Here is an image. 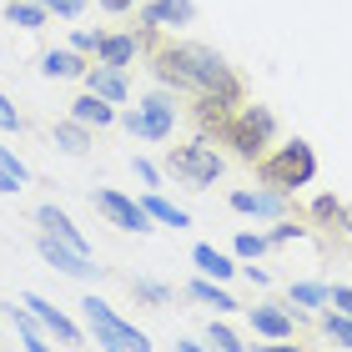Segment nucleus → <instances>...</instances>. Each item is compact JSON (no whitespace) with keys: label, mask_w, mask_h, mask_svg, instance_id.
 Masks as SVG:
<instances>
[{"label":"nucleus","mask_w":352,"mask_h":352,"mask_svg":"<svg viewBox=\"0 0 352 352\" xmlns=\"http://www.w3.org/2000/svg\"><path fill=\"white\" fill-rule=\"evenodd\" d=\"M141 51H151V71L166 86L186 91V96H227L242 101V81L232 76V66L221 60L212 45H191V41H166L162 25L141 30Z\"/></svg>","instance_id":"1"},{"label":"nucleus","mask_w":352,"mask_h":352,"mask_svg":"<svg viewBox=\"0 0 352 352\" xmlns=\"http://www.w3.org/2000/svg\"><path fill=\"white\" fill-rule=\"evenodd\" d=\"M252 166H257V182H262V186L287 191V197H292L297 186H307L312 176H317V156H312L307 141H287V146H277V151L257 156Z\"/></svg>","instance_id":"2"},{"label":"nucleus","mask_w":352,"mask_h":352,"mask_svg":"<svg viewBox=\"0 0 352 352\" xmlns=\"http://www.w3.org/2000/svg\"><path fill=\"white\" fill-rule=\"evenodd\" d=\"M272 136H277V121H272V111L267 106H236L232 116H227V126H221V146H232L242 162H257V156H267V146H272Z\"/></svg>","instance_id":"3"},{"label":"nucleus","mask_w":352,"mask_h":352,"mask_svg":"<svg viewBox=\"0 0 352 352\" xmlns=\"http://www.w3.org/2000/svg\"><path fill=\"white\" fill-rule=\"evenodd\" d=\"M81 312H86V327H91L96 347H106V352H151V338H146V332L131 327V322H121V317L111 312L101 297H86Z\"/></svg>","instance_id":"4"},{"label":"nucleus","mask_w":352,"mask_h":352,"mask_svg":"<svg viewBox=\"0 0 352 352\" xmlns=\"http://www.w3.org/2000/svg\"><path fill=\"white\" fill-rule=\"evenodd\" d=\"M166 171L176 176V182H186V186H212L221 176V151L212 146V141H186V146L166 151Z\"/></svg>","instance_id":"5"},{"label":"nucleus","mask_w":352,"mask_h":352,"mask_svg":"<svg viewBox=\"0 0 352 352\" xmlns=\"http://www.w3.org/2000/svg\"><path fill=\"white\" fill-rule=\"evenodd\" d=\"M91 206L111 221V227H121V232H151V227H146V221H151L146 206L131 201V197H121V191H111V186H96V191H91Z\"/></svg>","instance_id":"6"},{"label":"nucleus","mask_w":352,"mask_h":352,"mask_svg":"<svg viewBox=\"0 0 352 352\" xmlns=\"http://www.w3.org/2000/svg\"><path fill=\"white\" fill-rule=\"evenodd\" d=\"M21 307H25L30 317H36V322H41L45 332H56V338L66 342V347H81V327H76V322H71V317L60 312V307H51L45 297H36V292H30V297H21Z\"/></svg>","instance_id":"7"},{"label":"nucleus","mask_w":352,"mask_h":352,"mask_svg":"<svg viewBox=\"0 0 352 352\" xmlns=\"http://www.w3.org/2000/svg\"><path fill=\"white\" fill-rule=\"evenodd\" d=\"M41 257L45 262H51L56 272H66V277H91V272H96V262L86 257V252H76V247H66V242H56V236L51 232H41Z\"/></svg>","instance_id":"8"},{"label":"nucleus","mask_w":352,"mask_h":352,"mask_svg":"<svg viewBox=\"0 0 352 352\" xmlns=\"http://www.w3.org/2000/svg\"><path fill=\"white\" fill-rule=\"evenodd\" d=\"M232 212H247V217H282L287 212V191H232Z\"/></svg>","instance_id":"9"},{"label":"nucleus","mask_w":352,"mask_h":352,"mask_svg":"<svg viewBox=\"0 0 352 352\" xmlns=\"http://www.w3.org/2000/svg\"><path fill=\"white\" fill-rule=\"evenodd\" d=\"M36 221H41V227H45V232L56 236V242H66V247H76V252H86V257H91V242H86L81 232H76V221H71L66 212H60L56 201H45L41 212H36Z\"/></svg>","instance_id":"10"},{"label":"nucleus","mask_w":352,"mask_h":352,"mask_svg":"<svg viewBox=\"0 0 352 352\" xmlns=\"http://www.w3.org/2000/svg\"><path fill=\"white\" fill-rule=\"evenodd\" d=\"M86 91H96L101 101H126L131 96V86H126V71H116V66H86Z\"/></svg>","instance_id":"11"},{"label":"nucleus","mask_w":352,"mask_h":352,"mask_svg":"<svg viewBox=\"0 0 352 352\" xmlns=\"http://www.w3.org/2000/svg\"><path fill=\"white\" fill-rule=\"evenodd\" d=\"M197 21V6L191 0H151L146 10H141V25H191Z\"/></svg>","instance_id":"12"},{"label":"nucleus","mask_w":352,"mask_h":352,"mask_svg":"<svg viewBox=\"0 0 352 352\" xmlns=\"http://www.w3.org/2000/svg\"><path fill=\"white\" fill-rule=\"evenodd\" d=\"M141 116L151 121V141H166L171 131H176V101L171 96H146V101H141Z\"/></svg>","instance_id":"13"},{"label":"nucleus","mask_w":352,"mask_h":352,"mask_svg":"<svg viewBox=\"0 0 352 352\" xmlns=\"http://www.w3.org/2000/svg\"><path fill=\"white\" fill-rule=\"evenodd\" d=\"M136 51H141L136 36H101V41H96V60H101V66H116V71L131 66Z\"/></svg>","instance_id":"14"},{"label":"nucleus","mask_w":352,"mask_h":352,"mask_svg":"<svg viewBox=\"0 0 352 352\" xmlns=\"http://www.w3.org/2000/svg\"><path fill=\"white\" fill-rule=\"evenodd\" d=\"M71 121H81V126H111V121H116V106L101 101L96 91H86L81 101H71Z\"/></svg>","instance_id":"15"},{"label":"nucleus","mask_w":352,"mask_h":352,"mask_svg":"<svg viewBox=\"0 0 352 352\" xmlns=\"http://www.w3.org/2000/svg\"><path fill=\"white\" fill-rule=\"evenodd\" d=\"M41 71L56 76V81H71V76H86V60H81V51H45Z\"/></svg>","instance_id":"16"},{"label":"nucleus","mask_w":352,"mask_h":352,"mask_svg":"<svg viewBox=\"0 0 352 352\" xmlns=\"http://www.w3.org/2000/svg\"><path fill=\"white\" fill-rule=\"evenodd\" d=\"M252 327L262 332V338H292V317L287 312H277V307H252Z\"/></svg>","instance_id":"17"},{"label":"nucleus","mask_w":352,"mask_h":352,"mask_svg":"<svg viewBox=\"0 0 352 352\" xmlns=\"http://www.w3.org/2000/svg\"><path fill=\"white\" fill-rule=\"evenodd\" d=\"M45 15H51V10H45L41 0H10V6H6V21L21 25V30H41Z\"/></svg>","instance_id":"18"},{"label":"nucleus","mask_w":352,"mask_h":352,"mask_svg":"<svg viewBox=\"0 0 352 352\" xmlns=\"http://www.w3.org/2000/svg\"><path fill=\"white\" fill-rule=\"evenodd\" d=\"M191 262H197L201 272H206V277H217V282H227L232 277V257H227V252H217V247H197V252H191Z\"/></svg>","instance_id":"19"},{"label":"nucleus","mask_w":352,"mask_h":352,"mask_svg":"<svg viewBox=\"0 0 352 352\" xmlns=\"http://www.w3.org/2000/svg\"><path fill=\"white\" fill-rule=\"evenodd\" d=\"M56 146L71 151V156H86V151H91V131H86L81 121H60V126H56Z\"/></svg>","instance_id":"20"},{"label":"nucleus","mask_w":352,"mask_h":352,"mask_svg":"<svg viewBox=\"0 0 352 352\" xmlns=\"http://www.w3.org/2000/svg\"><path fill=\"white\" fill-rule=\"evenodd\" d=\"M186 297H197L201 307H217V312H236V297H227L217 282H191V287H186Z\"/></svg>","instance_id":"21"},{"label":"nucleus","mask_w":352,"mask_h":352,"mask_svg":"<svg viewBox=\"0 0 352 352\" xmlns=\"http://www.w3.org/2000/svg\"><path fill=\"white\" fill-rule=\"evenodd\" d=\"M141 206H146V217H156V221H166V227H191V217L182 212V206H171L166 197H156V191H151V197L141 201Z\"/></svg>","instance_id":"22"},{"label":"nucleus","mask_w":352,"mask_h":352,"mask_svg":"<svg viewBox=\"0 0 352 352\" xmlns=\"http://www.w3.org/2000/svg\"><path fill=\"white\" fill-rule=\"evenodd\" d=\"M292 307H302V312L327 307V287H317V282H292Z\"/></svg>","instance_id":"23"},{"label":"nucleus","mask_w":352,"mask_h":352,"mask_svg":"<svg viewBox=\"0 0 352 352\" xmlns=\"http://www.w3.org/2000/svg\"><path fill=\"white\" fill-rule=\"evenodd\" d=\"M10 322H15V332L25 338L30 352H51V347H45V338H41V322H36L30 312H15V307H10Z\"/></svg>","instance_id":"24"},{"label":"nucleus","mask_w":352,"mask_h":352,"mask_svg":"<svg viewBox=\"0 0 352 352\" xmlns=\"http://www.w3.org/2000/svg\"><path fill=\"white\" fill-rule=\"evenodd\" d=\"M206 342H212L217 352H247V347H242V338H236L232 327H221V322H212V327H206Z\"/></svg>","instance_id":"25"},{"label":"nucleus","mask_w":352,"mask_h":352,"mask_svg":"<svg viewBox=\"0 0 352 352\" xmlns=\"http://www.w3.org/2000/svg\"><path fill=\"white\" fill-rule=\"evenodd\" d=\"M327 338L338 342V347H352V317H342V312H327Z\"/></svg>","instance_id":"26"},{"label":"nucleus","mask_w":352,"mask_h":352,"mask_svg":"<svg viewBox=\"0 0 352 352\" xmlns=\"http://www.w3.org/2000/svg\"><path fill=\"white\" fill-rule=\"evenodd\" d=\"M131 292H136L141 302H156V307H162V302L171 297V292H166L162 282H146V277H136V282H131Z\"/></svg>","instance_id":"27"},{"label":"nucleus","mask_w":352,"mask_h":352,"mask_svg":"<svg viewBox=\"0 0 352 352\" xmlns=\"http://www.w3.org/2000/svg\"><path fill=\"white\" fill-rule=\"evenodd\" d=\"M262 252H267V236H257V232H242V236H236V257H262Z\"/></svg>","instance_id":"28"},{"label":"nucleus","mask_w":352,"mask_h":352,"mask_svg":"<svg viewBox=\"0 0 352 352\" xmlns=\"http://www.w3.org/2000/svg\"><path fill=\"white\" fill-rule=\"evenodd\" d=\"M121 126H126V131H131V136H141V141H151V121L141 116V106H136V111H121Z\"/></svg>","instance_id":"29"},{"label":"nucleus","mask_w":352,"mask_h":352,"mask_svg":"<svg viewBox=\"0 0 352 352\" xmlns=\"http://www.w3.org/2000/svg\"><path fill=\"white\" fill-rule=\"evenodd\" d=\"M312 217H317V221H338V217H342V201H338V197H317V201H312Z\"/></svg>","instance_id":"30"},{"label":"nucleus","mask_w":352,"mask_h":352,"mask_svg":"<svg viewBox=\"0 0 352 352\" xmlns=\"http://www.w3.org/2000/svg\"><path fill=\"white\" fill-rule=\"evenodd\" d=\"M41 6L51 10V15H66V21H71V15H81V10H86V0H41Z\"/></svg>","instance_id":"31"},{"label":"nucleus","mask_w":352,"mask_h":352,"mask_svg":"<svg viewBox=\"0 0 352 352\" xmlns=\"http://www.w3.org/2000/svg\"><path fill=\"white\" fill-rule=\"evenodd\" d=\"M327 302H332L342 317H352V287H327Z\"/></svg>","instance_id":"32"},{"label":"nucleus","mask_w":352,"mask_h":352,"mask_svg":"<svg viewBox=\"0 0 352 352\" xmlns=\"http://www.w3.org/2000/svg\"><path fill=\"white\" fill-rule=\"evenodd\" d=\"M96 41H101V30H76V36H71V51L91 56V51H96Z\"/></svg>","instance_id":"33"},{"label":"nucleus","mask_w":352,"mask_h":352,"mask_svg":"<svg viewBox=\"0 0 352 352\" xmlns=\"http://www.w3.org/2000/svg\"><path fill=\"white\" fill-rule=\"evenodd\" d=\"M0 166H6V171H15V176H21V182H30V171H25V162H21V156H15L10 146H0Z\"/></svg>","instance_id":"34"},{"label":"nucleus","mask_w":352,"mask_h":352,"mask_svg":"<svg viewBox=\"0 0 352 352\" xmlns=\"http://www.w3.org/2000/svg\"><path fill=\"white\" fill-rule=\"evenodd\" d=\"M0 131H21V111H15L6 96H0Z\"/></svg>","instance_id":"35"},{"label":"nucleus","mask_w":352,"mask_h":352,"mask_svg":"<svg viewBox=\"0 0 352 352\" xmlns=\"http://www.w3.org/2000/svg\"><path fill=\"white\" fill-rule=\"evenodd\" d=\"M297 232H302L297 221H277V227H272V236H267V242H292Z\"/></svg>","instance_id":"36"},{"label":"nucleus","mask_w":352,"mask_h":352,"mask_svg":"<svg viewBox=\"0 0 352 352\" xmlns=\"http://www.w3.org/2000/svg\"><path fill=\"white\" fill-rule=\"evenodd\" d=\"M136 176H141V182H146L151 191H156V182H162V171H156L151 162H141V156H136Z\"/></svg>","instance_id":"37"},{"label":"nucleus","mask_w":352,"mask_h":352,"mask_svg":"<svg viewBox=\"0 0 352 352\" xmlns=\"http://www.w3.org/2000/svg\"><path fill=\"white\" fill-rule=\"evenodd\" d=\"M25 182H21V176H15V171H6V166H0V191H6V197H15V191H21Z\"/></svg>","instance_id":"38"},{"label":"nucleus","mask_w":352,"mask_h":352,"mask_svg":"<svg viewBox=\"0 0 352 352\" xmlns=\"http://www.w3.org/2000/svg\"><path fill=\"white\" fill-rule=\"evenodd\" d=\"M252 352H307V347H292V342H287V338H277V342H272V347H252Z\"/></svg>","instance_id":"39"},{"label":"nucleus","mask_w":352,"mask_h":352,"mask_svg":"<svg viewBox=\"0 0 352 352\" xmlns=\"http://www.w3.org/2000/svg\"><path fill=\"white\" fill-rule=\"evenodd\" d=\"M136 0H101V10H111V15H121V10H131Z\"/></svg>","instance_id":"40"},{"label":"nucleus","mask_w":352,"mask_h":352,"mask_svg":"<svg viewBox=\"0 0 352 352\" xmlns=\"http://www.w3.org/2000/svg\"><path fill=\"white\" fill-rule=\"evenodd\" d=\"M176 352H206L201 342H176Z\"/></svg>","instance_id":"41"},{"label":"nucleus","mask_w":352,"mask_h":352,"mask_svg":"<svg viewBox=\"0 0 352 352\" xmlns=\"http://www.w3.org/2000/svg\"><path fill=\"white\" fill-rule=\"evenodd\" d=\"M338 221H347V227H342V232H352V206H342V217H338Z\"/></svg>","instance_id":"42"}]
</instances>
